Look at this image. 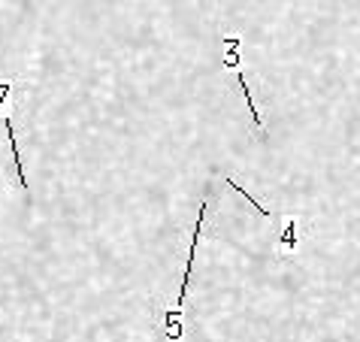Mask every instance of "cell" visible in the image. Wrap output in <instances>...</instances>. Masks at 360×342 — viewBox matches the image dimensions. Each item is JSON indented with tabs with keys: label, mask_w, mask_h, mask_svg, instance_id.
<instances>
[{
	"label": "cell",
	"mask_w": 360,
	"mask_h": 342,
	"mask_svg": "<svg viewBox=\"0 0 360 342\" xmlns=\"http://www.w3.org/2000/svg\"><path fill=\"white\" fill-rule=\"evenodd\" d=\"M206 213H209V200L200 203V215L194 221V234H191V248H188V260H185V273H182V285H179V297H176V306L164 312V336L169 342H179L182 339V324H179V318H182L185 312V303H188V285H191V273H194V258H197V246H200V234H203V221H206Z\"/></svg>",
	"instance_id": "cell-1"
},
{
	"label": "cell",
	"mask_w": 360,
	"mask_h": 342,
	"mask_svg": "<svg viewBox=\"0 0 360 342\" xmlns=\"http://www.w3.org/2000/svg\"><path fill=\"white\" fill-rule=\"evenodd\" d=\"M230 73H233V85L239 88V94H243V100L248 103V109H252V122H255V134L264 139H269V134H266V122H264V115L257 113V103H255V97H252V91H248V85H245V73H243V64L239 67H233L230 70Z\"/></svg>",
	"instance_id": "cell-2"
},
{
	"label": "cell",
	"mask_w": 360,
	"mask_h": 342,
	"mask_svg": "<svg viewBox=\"0 0 360 342\" xmlns=\"http://www.w3.org/2000/svg\"><path fill=\"white\" fill-rule=\"evenodd\" d=\"M4 127H6V137H9V148H13V158H15V170H18V182L27 191V173H25V160H22V148H18V139H15V127H13V118L4 115Z\"/></svg>",
	"instance_id": "cell-4"
},
{
	"label": "cell",
	"mask_w": 360,
	"mask_h": 342,
	"mask_svg": "<svg viewBox=\"0 0 360 342\" xmlns=\"http://www.w3.org/2000/svg\"><path fill=\"white\" fill-rule=\"evenodd\" d=\"M224 182H227L230 188H233V191H236V194H239V197H245V200H248V203H252V206H255V209H257V213H261V215H266V218H269V215H273V213H269V206H264V203H257V197H252V194H248V191H245V188H239V182H236V179H230V176H227V179H224Z\"/></svg>",
	"instance_id": "cell-5"
},
{
	"label": "cell",
	"mask_w": 360,
	"mask_h": 342,
	"mask_svg": "<svg viewBox=\"0 0 360 342\" xmlns=\"http://www.w3.org/2000/svg\"><path fill=\"white\" fill-rule=\"evenodd\" d=\"M278 258L282 260H291L297 255V248H300V218H288L285 221V227H282V234H278Z\"/></svg>",
	"instance_id": "cell-3"
}]
</instances>
